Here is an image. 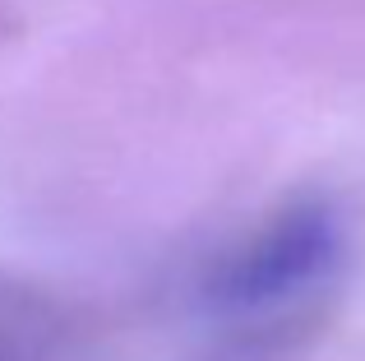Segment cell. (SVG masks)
<instances>
[{"label": "cell", "mask_w": 365, "mask_h": 361, "mask_svg": "<svg viewBox=\"0 0 365 361\" xmlns=\"http://www.w3.org/2000/svg\"><path fill=\"white\" fill-rule=\"evenodd\" d=\"M338 250V218L319 204H301L273 218L236 255H227V264L208 278L204 297L227 320H255L264 310H277L282 301L305 297L319 278H329Z\"/></svg>", "instance_id": "obj_1"}]
</instances>
